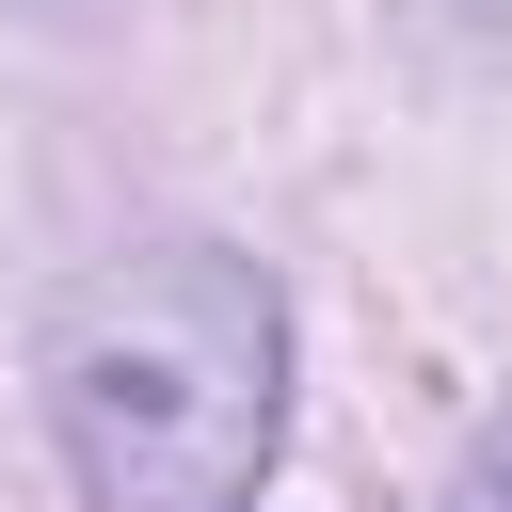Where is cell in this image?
Returning <instances> with one entry per match:
<instances>
[{"label": "cell", "mask_w": 512, "mask_h": 512, "mask_svg": "<svg viewBox=\"0 0 512 512\" xmlns=\"http://www.w3.org/2000/svg\"><path fill=\"white\" fill-rule=\"evenodd\" d=\"M32 384L96 512H240L288 432V288L240 240H128L64 272Z\"/></svg>", "instance_id": "6da1fadb"}, {"label": "cell", "mask_w": 512, "mask_h": 512, "mask_svg": "<svg viewBox=\"0 0 512 512\" xmlns=\"http://www.w3.org/2000/svg\"><path fill=\"white\" fill-rule=\"evenodd\" d=\"M432 512H512V416H496V432H480V448H464V480H448V496H432Z\"/></svg>", "instance_id": "7a4b0ae2"}, {"label": "cell", "mask_w": 512, "mask_h": 512, "mask_svg": "<svg viewBox=\"0 0 512 512\" xmlns=\"http://www.w3.org/2000/svg\"><path fill=\"white\" fill-rule=\"evenodd\" d=\"M464 16H480V32H512V0H464Z\"/></svg>", "instance_id": "3957f363"}]
</instances>
